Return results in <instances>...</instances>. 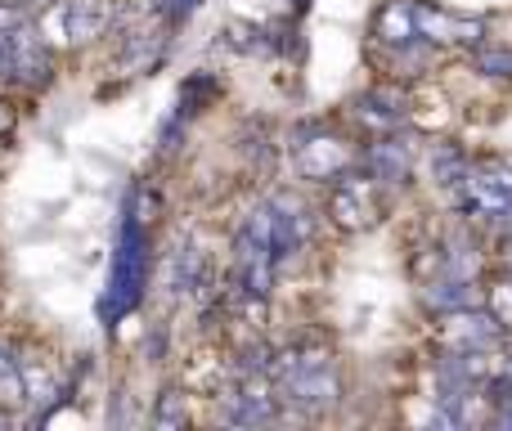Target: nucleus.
<instances>
[{"mask_svg": "<svg viewBox=\"0 0 512 431\" xmlns=\"http://www.w3.org/2000/svg\"><path fill=\"white\" fill-rule=\"evenodd\" d=\"M9 27H18V14H14V9L0 5V32H9Z\"/></svg>", "mask_w": 512, "mask_h": 431, "instance_id": "dca6fc26", "label": "nucleus"}, {"mask_svg": "<svg viewBox=\"0 0 512 431\" xmlns=\"http://www.w3.org/2000/svg\"><path fill=\"white\" fill-rule=\"evenodd\" d=\"M450 337H463L468 346H490L499 337V319H490V315H454Z\"/></svg>", "mask_w": 512, "mask_h": 431, "instance_id": "6e6552de", "label": "nucleus"}, {"mask_svg": "<svg viewBox=\"0 0 512 431\" xmlns=\"http://www.w3.org/2000/svg\"><path fill=\"white\" fill-rule=\"evenodd\" d=\"M463 203L472 216H512V171L499 162L463 176Z\"/></svg>", "mask_w": 512, "mask_h": 431, "instance_id": "f03ea898", "label": "nucleus"}, {"mask_svg": "<svg viewBox=\"0 0 512 431\" xmlns=\"http://www.w3.org/2000/svg\"><path fill=\"white\" fill-rule=\"evenodd\" d=\"M427 301H432V306H441V310H468L472 301H477V292H472L468 283H441V288L427 292Z\"/></svg>", "mask_w": 512, "mask_h": 431, "instance_id": "9b49d317", "label": "nucleus"}, {"mask_svg": "<svg viewBox=\"0 0 512 431\" xmlns=\"http://www.w3.org/2000/svg\"><path fill=\"white\" fill-rule=\"evenodd\" d=\"M176 400H180V391H167V396H162V405H158V414H153V423H158V427L185 423V409H176Z\"/></svg>", "mask_w": 512, "mask_h": 431, "instance_id": "ddd939ff", "label": "nucleus"}, {"mask_svg": "<svg viewBox=\"0 0 512 431\" xmlns=\"http://www.w3.org/2000/svg\"><path fill=\"white\" fill-rule=\"evenodd\" d=\"M418 23H423V32H432V41H477L481 36V23H472V18H450V14H418Z\"/></svg>", "mask_w": 512, "mask_h": 431, "instance_id": "39448f33", "label": "nucleus"}, {"mask_svg": "<svg viewBox=\"0 0 512 431\" xmlns=\"http://www.w3.org/2000/svg\"><path fill=\"white\" fill-rule=\"evenodd\" d=\"M283 387H288V400H297L301 409H328L337 400V382L328 373V364L324 369L297 373V378H283Z\"/></svg>", "mask_w": 512, "mask_h": 431, "instance_id": "20e7f679", "label": "nucleus"}, {"mask_svg": "<svg viewBox=\"0 0 512 431\" xmlns=\"http://www.w3.org/2000/svg\"><path fill=\"white\" fill-rule=\"evenodd\" d=\"M373 212V203H369V189L364 185H337L333 189V216L342 220V225H364Z\"/></svg>", "mask_w": 512, "mask_h": 431, "instance_id": "423d86ee", "label": "nucleus"}, {"mask_svg": "<svg viewBox=\"0 0 512 431\" xmlns=\"http://www.w3.org/2000/svg\"><path fill=\"white\" fill-rule=\"evenodd\" d=\"M158 9L171 18V23H180V18H189L198 9V0H158Z\"/></svg>", "mask_w": 512, "mask_h": 431, "instance_id": "2eb2a0df", "label": "nucleus"}, {"mask_svg": "<svg viewBox=\"0 0 512 431\" xmlns=\"http://www.w3.org/2000/svg\"><path fill=\"white\" fill-rule=\"evenodd\" d=\"M342 162H346V153H342L337 140L301 144V171H306V176H328V171H337Z\"/></svg>", "mask_w": 512, "mask_h": 431, "instance_id": "0eeeda50", "label": "nucleus"}, {"mask_svg": "<svg viewBox=\"0 0 512 431\" xmlns=\"http://www.w3.org/2000/svg\"><path fill=\"white\" fill-rule=\"evenodd\" d=\"M378 36L405 45L409 36H414V14H409L405 5H387V9H382V18H378Z\"/></svg>", "mask_w": 512, "mask_h": 431, "instance_id": "9d476101", "label": "nucleus"}, {"mask_svg": "<svg viewBox=\"0 0 512 431\" xmlns=\"http://www.w3.org/2000/svg\"><path fill=\"white\" fill-rule=\"evenodd\" d=\"M369 162H373V167H378L387 180H400V176H405V153H400L396 144H378V149L369 153Z\"/></svg>", "mask_w": 512, "mask_h": 431, "instance_id": "f8f14e48", "label": "nucleus"}, {"mask_svg": "<svg viewBox=\"0 0 512 431\" xmlns=\"http://www.w3.org/2000/svg\"><path fill=\"white\" fill-rule=\"evenodd\" d=\"M504 423H512V405H508V414H504Z\"/></svg>", "mask_w": 512, "mask_h": 431, "instance_id": "a211bd4d", "label": "nucleus"}, {"mask_svg": "<svg viewBox=\"0 0 512 431\" xmlns=\"http://www.w3.org/2000/svg\"><path fill=\"white\" fill-rule=\"evenodd\" d=\"M0 131H9V108L0 104Z\"/></svg>", "mask_w": 512, "mask_h": 431, "instance_id": "f3484780", "label": "nucleus"}, {"mask_svg": "<svg viewBox=\"0 0 512 431\" xmlns=\"http://www.w3.org/2000/svg\"><path fill=\"white\" fill-rule=\"evenodd\" d=\"M104 23H108V9L95 5V0H63V5L45 18V27H50L59 41H90V36L104 32Z\"/></svg>", "mask_w": 512, "mask_h": 431, "instance_id": "7ed1b4c3", "label": "nucleus"}, {"mask_svg": "<svg viewBox=\"0 0 512 431\" xmlns=\"http://www.w3.org/2000/svg\"><path fill=\"white\" fill-rule=\"evenodd\" d=\"M27 400V382H23V369L9 351H0V405H23Z\"/></svg>", "mask_w": 512, "mask_h": 431, "instance_id": "1a4fd4ad", "label": "nucleus"}, {"mask_svg": "<svg viewBox=\"0 0 512 431\" xmlns=\"http://www.w3.org/2000/svg\"><path fill=\"white\" fill-rule=\"evenodd\" d=\"M144 261H149V252H144V229L140 220H126L122 225V238H117V252H113V292H108V310L113 315H126V310L135 306V297H140L144 288Z\"/></svg>", "mask_w": 512, "mask_h": 431, "instance_id": "f257e3e1", "label": "nucleus"}, {"mask_svg": "<svg viewBox=\"0 0 512 431\" xmlns=\"http://www.w3.org/2000/svg\"><path fill=\"white\" fill-rule=\"evenodd\" d=\"M481 68L495 72V77H512V50H486L481 54Z\"/></svg>", "mask_w": 512, "mask_h": 431, "instance_id": "4468645a", "label": "nucleus"}]
</instances>
